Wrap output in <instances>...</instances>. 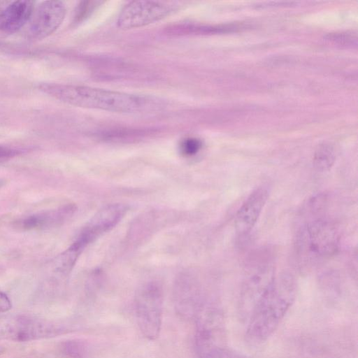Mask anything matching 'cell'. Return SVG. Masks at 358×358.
I'll return each mask as SVG.
<instances>
[{
    "label": "cell",
    "mask_w": 358,
    "mask_h": 358,
    "mask_svg": "<svg viewBox=\"0 0 358 358\" xmlns=\"http://www.w3.org/2000/svg\"><path fill=\"white\" fill-rule=\"evenodd\" d=\"M164 308V292L157 281L143 283L134 298L135 315L138 328L145 338L154 341L160 334Z\"/></svg>",
    "instance_id": "4"
},
{
    "label": "cell",
    "mask_w": 358,
    "mask_h": 358,
    "mask_svg": "<svg viewBox=\"0 0 358 358\" xmlns=\"http://www.w3.org/2000/svg\"><path fill=\"white\" fill-rule=\"evenodd\" d=\"M239 28L237 25H209L193 22L174 24L168 28L167 32L174 35L211 34L227 32Z\"/></svg>",
    "instance_id": "15"
},
{
    "label": "cell",
    "mask_w": 358,
    "mask_h": 358,
    "mask_svg": "<svg viewBox=\"0 0 358 358\" xmlns=\"http://www.w3.org/2000/svg\"><path fill=\"white\" fill-rule=\"evenodd\" d=\"M296 294V282L290 273L275 275L246 322V341L254 345L266 341L291 308Z\"/></svg>",
    "instance_id": "2"
},
{
    "label": "cell",
    "mask_w": 358,
    "mask_h": 358,
    "mask_svg": "<svg viewBox=\"0 0 358 358\" xmlns=\"http://www.w3.org/2000/svg\"><path fill=\"white\" fill-rule=\"evenodd\" d=\"M202 142L194 137L183 138L179 144V150L184 157H192L196 155L202 148Z\"/></svg>",
    "instance_id": "20"
},
{
    "label": "cell",
    "mask_w": 358,
    "mask_h": 358,
    "mask_svg": "<svg viewBox=\"0 0 358 358\" xmlns=\"http://www.w3.org/2000/svg\"><path fill=\"white\" fill-rule=\"evenodd\" d=\"M3 185V181L0 180V187Z\"/></svg>",
    "instance_id": "24"
},
{
    "label": "cell",
    "mask_w": 358,
    "mask_h": 358,
    "mask_svg": "<svg viewBox=\"0 0 358 358\" xmlns=\"http://www.w3.org/2000/svg\"><path fill=\"white\" fill-rule=\"evenodd\" d=\"M40 91L74 106L114 113H138L159 106L153 98L89 86L42 83Z\"/></svg>",
    "instance_id": "1"
},
{
    "label": "cell",
    "mask_w": 358,
    "mask_h": 358,
    "mask_svg": "<svg viewBox=\"0 0 358 358\" xmlns=\"http://www.w3.org/2000/svg\"><path fill=\"white\" fill-rule=\"evenodd\" d=\"M20 152L19 150L0 145V161L14 157Z\"/></svg>",
    "instance_id": "21"
},
{
    "label": "cell",
    "mask_w": 358,
    "mask_h": 358,
    "mask_svg": "<svg viewBox=\"0 0 358 358\" xmlns=\"http://www.w3.org/2000/svg\"><path fill=\"white\" fill-rule=\"evenodd\" d=\"M11 306V302L8 296L0 292V313L8 311Z\"/></svg>",
    "instance_id": "23"
},
{
    "label": "cell",
    "mask_w": 358,
    "mask_h": 358,
    "mask_svg": "<svg viewBox=\"0 0 358 358\" xmlns=\"http://www.w3.org/2000/svg\"><path fill=\"white\" fill-rule=\"evenodd\" d=\"M336 155L329 144L324 143L318 146L313 155V165L320 171H329L334 164Z\"/></svg>",
    "instance_id": "17"
},
{
    "label": "cell",
    "mask_w": 358,
    "mask_h": 358,
    "mask_svg": "<svg viewBox=\"0 0 358 358\" xmlns=\"http://www.w3.org/2000/svg\"><path fill=\"white\" fill-rule=\"evenodd\" d=\"M213 358H248L241 354L232 351L227 348L219 352Z\"/></svg>",
    "instance_id": "22"
},
{
    "label": "cell",
    "mask_w": 358,
    "mask_h": 358,
    "mask_svg": "<svg viewBox=\"0 0 358 358\" xmlns=\"http://www.w3.org/2000/svg\"><path fill=\"white\" fill-rule=\"evenodd\" d=\"M173 301L177 315L186 321L194 320L203 303L197 284L187 275H181L176 280Z\"/></svg>",
    "instance_id": "11"
},
{
    "label": "cell",
    "mask_w": 358,
    "mask_h": 358,
    "mask_svg": "<svg viewBox=\"0 0 358 358\" xmlns=\"http://www.w3.org/2000/svg\"><path fill=\"white\" fill-rule=\"evenodd\" d=\"M275 275L273 266L268 257L256 260L246 271L238 302V314L241 320L247 322Z\"/></svg>",
    "instance_id": "5"
},
{
    "label": "cell",
    "mask_w": 358,
    "mask_h": 358,
    "mask_svg": "<svg viewBox=\"0 0 358 358\" xmlns=\"http://www.w3.org/2000/svg\"><path fill=\"white\" fill-rule=\"evenodd\" d=\"M300 238L302 249L318 257L334 255L338 250L340 242L339 233L334 223L323 217L308 222Z\"/></svg>",
    "instance_id": "7"
},
{
    "label": "cell",
    "mask_w": 358,
    "mask_h": 358,
    "mask_svg": "<svg viewBox=\"0 0 358 358\" xmlns=\"http://www.w3.org/2000/svg\"><path fill=\"white\" fill-rule=\"evenodd\" d=\"M84 249L79 243L74 241L54 260L55 271L62 275H68L73 269Z\"/></svg>",
    "instance_id": "16"
},
{
    "label": "cell",
    "mask_w": 358,
    "mask_h": 358,
    "mask_svg": "<svg viewBox=\"0 0 358 358\" xmlns=\"http://www.w3.org/2000/svg\"><path fill=\"white\" fill-rule=\"evenodd\" d=\"M178 7V2L172 1H131L120 11L117 25L124 30L143 27L164 19Z\"/></svg>",
    "instance_id": "6"
},
{
    "label": "cell",
    "mask_w": 358,
    "mask_h": 358,
    "mask_svg": "<svg viewBox=\"0 0 358 358\" xmlns=\"http://www.w3.org/2000/svg\"><path fill=\"white\" fill-rule=\"evenodd\" d=\"M66 13L61 1H44L34 7L28 24L27 36L41 40L54 33L62 24Z\"/></svg>",
    "instance_id": "8"
},
{
    "label": "cell",
    "mask_w": 358,
    "mask_h": 358,
    "mask_svg": "<svg viewBox=\"0 0 358 358\" xmlns=\"http://www.w3.org/2000/svg\"><path fill=\"white\" fill-rule=\"evenodd\" d=\"M87 351L86 344L79 340L66 341L59 347V352L66 358H84Z\"/></svg>",
    "instance_id": "18"
},
{
    "label": "cell",
    "mask_w": 358,
    "mask_h": 358,
    "mask_svg": "<svg viewBox=\"0 0 358 358\" xmlns=\"http://www.w3.org/2000/svg\"><path fill=\"white\" fill-rule=\"evenodd\" d=\"M127 207L122 203L108 204L98 210L82 229L75 241L85 248L115 227L124 217Z\"/></svg>",
    "instance_id": "9"
},
{
    "label": "cell",
    "mask_w": 358,
    "mask_h": 358,
    "mask_svg": "<svg viewBox=\"0 0 358 358\" xmlns=\"http://www.w3.org/2000/svg\"><path fill=\"white\" fill-rule=\"evenodd\" d=\"M194 320L196 358H212L227 348L225 317L219 306L203 302Z\"/></svg>",
    "instance_id": "3"
},
{
    "label": "cell",
    "mask_w": 358,
    "mask_h": 358,
    "mask_svg": "<svg viewBox=\"0 0 358 358\" xmlns=\"http://www.w3.org/2000/svg\"><path fill=\"white\" fill-rule=\"evenodd\" d=\"M76 210L75 204H65L55 209L31 215L24 219L20 226L27 230L58 227L72 217Z\"/></svg>",
    "instance_id": "14"
},
{
    "label": "cell",
    "mask_w": 358,
    "mask_h": 358,
    "mask_svg": "<svg viewBox=\"0 0 358 358\" xmlns=\"http://www.w3.org/2000/svg\"><path fill=\"white\" fill-rule=\"evenodd\" d=\"M62 329L45 322L24 317H16L0 323V336L26 341L57 335Z\"/></svg>",
    "instance_id": "10"
},
{
    "label": "cell",
    "mask_w": 358,
    "mask_h": 358,
    "mask_svg": "<svg viewBox=\"0 0 358 358\" xmlns=\"http://www.w3.org/2000/svg\"><path fill=\"white\" fill-rule=\"evenodd\" d=\"M268 198V189L260 186L254 189L236 213L234 226L241 235L250 232L255 225Z\"/></svg>",
    "instance_id": "12"
},
{
    "label": "cell",
    "mask_w": 358,
    "mask_h": 358,
    "mask_svg": "<svg viewBox=\"0 0 358 358\" xmlns=\"http://www.w3.org/2000/svg\"><path fill=\"white\" fill-rule=\"evenodd\" d=\"M32 1L0 2V31L14 33L27 24L34 8Z\"/></svg>",
    "instance_id": "13"
},
{
    "label": "cell",
    "mask_w": 358,
    "mask_h": 358,
    "mask_svg": "<svg viewBox=\"0 0 358 358\" xmlns=\"http://www.w3.org/2000/svg\"><path fill=\"white\" fill-rule=\"evenodd\" d=\"M325 39L330 43L338 45L350 46L357 45V34L353 31H341L327 34Z\"/></svg>",
    "instance_id": "19"
}]
</instances>
